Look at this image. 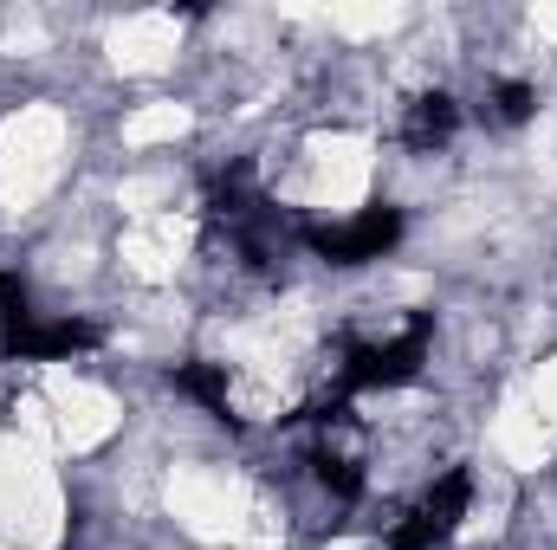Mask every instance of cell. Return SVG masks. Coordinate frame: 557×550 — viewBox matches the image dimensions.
I'll list each match as a JSON object with an SVG mask.
<instances>
[{"label": "cell", "mask_w": 557, "mask_h": 550, "mask_svg": "<svg viewBox=\"0 0 557 550\" xmlns=\"http://www.w3.org/2000/svg\"><path fill=\"white\" fill-rule=\"evenodd\" d=\"M188 240H195V227H188L182 214H156V221H143V227L124 234V266H131L143 285H162V278H175Z\"/></svg>", "instance_id": "cell-7"}, {"label": "cell", "mask_w": 557, "mask_h": 550, "mask_svg": "<svg viewBox=\"0 0 557 550\" xmlns=\"http://www.w3.org/2000/svg\"><path fill=\"white\" fill-rule=\"evenodd\" d=\"M234 409L247 414V421H273L285 409V383L278 376H260V370H240L234 376Z\"/></svg>", "instance_id": "cell-11"}, {"label": "cell", "mask_w": 557, "mask_h": 550, "mask_svg": "<svg viewBox=\"0 0 557 550\" xmlns=\"http://www.w3.org/2000/svg\"><path fill=\"white\" fill-rule=\"evenodd\" d=\"M525 402L539 409V421H557V357L532 376V389H525Z\"/></svg>", "instance_id": "cell-15"}, {"label": "cell", "mask_w": 557, "mask_h": 550, "mask_svg": "<svg viewBox=\"0 0 557 550\" xmlns=\"http://www.w3.org/2000/svg\"><path fill=\"white\" fill-rule=\"evenodd\" d=\"M0 52H7V59H33V52H46V26H39V13H13L7 33H0Z\"/></svg>", "instance_id": "cell-12"}, {"label": "cell", "mask_w": 557, "mask_h": 550, "mask_svg": "<svg viewBox=\"0 0 557 550\" xmlns=\"http://www.w3.org/2000/svg\"><path fill=\"white\" fill-rule=\"evenodd\" d=\"M305 201L324 214H350L370 195V137H311L305 142Z\"/></svg>", "instance_id": "cell-4"}, {"label": "cell", "mask_w": 557, "mask_h": 550, "mask_svg": "<svg viewBox=\"0 0 557 550\" xmlns=\"http://www.w3.org/2000/svg\"><path fill=\"white\" fill-rule=\"evenodd\" d=\"M65 532L59 479L33 440L0 434V550H52Z\"/></svg>", "instance_id": "cell-2"}, {"label": "cell", "mask_w": 557, "mask_h": 550, "mask_svg": "<svg viewBox=\"0 0 557 550\" xmlns=\"http://www.w3.org/2000/svg\"><path fill=\"white\" fill-rule=\"evenodd\" d=\"M169 512L182 518L188 538L201 545H253V538H273L260 525V505H253V486L240 473H221V466H175L169 473Z\"/></svg>", "instance_id": "cell-1"}, {"label": "cell", "mask_w": 557, "mask_h": 550, "mask_svg": "<svg viewBox=\"0 0 557 550\" xmlns=\"http://www.w3.org/2000/svg\"><path fill=\"white\" fill-rule=\"evenodd\" d=\"M104 52H111V65L124 78H156L182 52V20L175 13H131V20H117L104 33Z\"/></svg>", "instance_id": "cell-6"}, {"label": "cell", "mask_w": 557, "mask_h": 550, "mask_svg": "<svg viewBox=\"0 0 557 550\" xmlns=\"http://www.w3.org/2000/svg\"><path fill=\"white\" fill-rule=\"evenodd\" d=\"M337 33H350V39H383V33H396L403 20H409V7H396V0H363V7H331L324 13Z\"/></svg>", "instance_id": "cell-9"}, {"label": "cell", "mask_w": 557, "mask_h": 550, "mask_svg": "<svg viewBox=\"0 0 557 550\" xmlns=\"http://www.w3.org/2000/svg\"><path fill=\"white\" fill-rule=\"evenodd\" d=\"M499 512H506V499H499V492H493V499H480V505H473V518L460 525V545H480V538H493V532H499Z\"/></svg>", "instance_id": "cell-14"}, {"label": "cell", "mask_w": 557, "mask_h": 550, "mask_svg": "<svg viewBox=\"0 0 557 550\" xmlns=\"http://www.w3.org/2000/svg\"><path fill=\"white\" fill-rule=\"evenodd\" d=\"M532 33L557 46V0H539V7H532Z\"/></svg>", "instance_id": "cell-16"}, {"label": "cell", "mask_w": 557, "mask_h": 550, "mask_svg": "<svg viewBox=\"0 0 557 550\" xmlns=\"http://www.w3.org/2000/svg\"><path fill=\"white\" fill-rule=\"evenodd\" d=\"M331 550H357V545H331Z\"/></svg>", "instance_id": "cell-18"}, {"label": "cell", "mask_w": 557, "mask_h": 550, "mask_svg": "<svg viewBox=\"0 0 557 550\" xmlns=\"http://www.w3.org/2000/svg\"><path fill=\"white\" fill-rule=\"evenodd\" d=\"M65 168V117L52 104H26L0 124V208L26 214Z\"/></svg>", "instance_id": "cell-3"}, {"label": "cell", "mask_w": 557, "mask_h": 550, "mask_svg": "<svg viewBox=\"0 0 557 550\" xmlns=\"http://www.w3.org/2000/svg\"><path fill=\"white\" fill-rule=\"evenodd\" d=\"M493 453L506 460V466H545L552 460V427L539 421V409L525 402V389H512L506 396V409L493 414Z\"/></svg>", "instance_id": "cell-8"}, {"label": "cell", "mask_w": 557, "mask_h": 550, "mask_svg": "<svg viewBox=\"0 0 557 550\" xmlns=\"http://www.w3.org/2000/svg\"><path fill=\"white\" fill-rule=\"evenodd\" d=\"M188 124H195V111H188V104H143L137 117L124 124V142H131V149L175 142V137H188Z\"/></svg>", "instance_id": "cell-10"}, {"label": "cell", "mask_w": 557, "mask_h": 550, "mask_svg": "<svg viewBox=\"0 0 557 550\" xmlns=\"http://www.w3.org/2000/svg\"><path fill=\"white\" fill-rule=\"evenodd\" d=\"M156 201H169V182H162V175H131V182L117 188V208H131V214H149V221L162 214Z\"/></svg>", "instance_id": "cell-13"}, {"label": "cell", "mask_w": 557, "mask_h": 550, "mask_svg": "<svg viewBox=\"0 0 557 550\" xmlns=\"http://www.w3.org/2000/svg\"><path fill=\"white\" fill-rule=\"evenodd\" d=\"M234 550H273V538H253V545H234Z\"/></svg>", "instance_id": "cell-17"}, {"label": "cell", "mask_w": 557, "mask_h": 550, "mask_svg": "<svg viewBox=\"0 0 557 550\" xmlns=\"http://www.w3.org/2000/svg\"><path fill=\"white\" fill-rule=\"evenodd\" d=\"M46 409L59 421V447L65 453H91L117 434V396L85 383V376H65V370H46Z\"/></svg>", "instance_id": "cell-5"}]
</instances>
